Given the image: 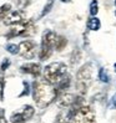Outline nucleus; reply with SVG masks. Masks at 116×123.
I'll list each match as a JSON object with an SVG mask.
<instances>
[{"instance_id": "4be33fe9", "label": "nucleus", "mask_w": 116, "mask_h": 123, "mask_svg": "<svg viewBox=\"0 0 116 123\" xmlns=\"http://www.w3.org/2000/svg\"><path fill=\"white\" fill-rule=\"evenodd\" d=\"M15 1H16V5L19 6L20 9H24L25 6H27L29 4H30L31 0H15Z\"/></svg>"}, {"instance_id": "4468645a", "label": "nucleus", "mask_w": 116, "mask_h": 123, "mask_svg": "<svg viewBox=\"0 0 116 123\" xmlns=\"http://www.w3.org/2000/svg\"><path fill=\"white\" fill-rule=\"evenodd\" d=\"M100 27H101V23H100V20L97 18L92 16L91 19H89V21H88V29H90V30H92V31H97Z\"/></svg>"}, {"instance_id": "39448f33", "label": "nucleus", "mask_w": 116, "mask_h": 123, "mask_svg": "<svg viewBox=\"0 0 116 123\" xmlns=\"http://www.w3.org/2000/svg\"><path fill=\"white\" fill-rule=\"evenodd\" d=\"M55 39H56V34L53 31H45L42 35V40H41V49H40V54L39 57L41 61L48 60L53 54L54 45H55Z\"/></svg>"}, {"instance_id": "b1692460", "label": "nucleus", "mask_w": 116, "mask_h": 123, "mask_svg": "<svg viewBox=\"0 0 116 123\" xmlns=\"http://www.w3.org/2000/svg\"><path fill=\"white\" fill-rule=\"evenodd\" d=\"M24 85H25V91L21 93L20 96H25V95H27V93H29V85H27L26 82H24Z\"/></svg>"}, {"instance_id": "5701e85b", "label": "nucleus", "mask_w": 116, "mask_h": 123, "mask_svg": "<svg viewBox=\"0 0 116 123\" xmlns=\"http://www.w3.org/2000/svg\"><path fill=\"white\" fill-rule=\"evenodd\" d=\"M9 66H10V61H9L8 59H5V60L3 61V63H1V70H3V71H5Z\"/></svg>"}, {"instance_id": "cd10ccee", "label": "nucleus", "mask_w": 116, "mask_h": 123, "mask_svg": "<svg viewBox=\"0 0 116 123\" xmlns=\"http://www.w3.org/2000/svg\"><path fill=\"white\" fill-rule=\"evenodd\" d=\"M3 82V80H1V77H0V83H1Z\"/></svg>"}, {"instance_id": "412c9836", "label": "nucleus", "mask_w": 116, "mask_h": 123, "mask_svg": "<svg viewBox=\"0 0 116 123\" xmlns=\"http://www.w3.org/2000/svg\"><path fill=\"white\" fill-rule=\"evenodd\" d=\"M53 5H54V0H48V3H46V5L44 6V10L41 11V16H45L46 14L51 10V8H53Z\"/></svg>"}, {"instance_id": "6ab92c4d", "label": "nucleus", "mask_w": 116, "mask_h": 123, "mask_svg": "<svg viewBox=\"0 0 116 123\" xmlns=\"http://www.w3.org/2000/svg\"><path fill=\"white\" fill-rule=\"evenodd\" d=\"M97 12H99V4H97V0H94L90 4V14L91 16H96Z\"/></svg>"}, {"instance_id": "a878e982", "label": "nucleus", "mask_w": 116, "mask_h": 123, "mask_svg": "<svg viewBox=\"0 0 116 123\" xmlns=\"http://www.w3.org/2000/svg\"><path fill=\"white\" fill-rule=\"evenodd\" d=\"M61 1H62V3H69L70 0H61Z\"/></svg>"}, {"instance_id": "a211bd4d", "label": "nucleus", "mask_w": 116, "mask_h": 123, "mask_svg": "<svg viewBox=\"0 0 116 123\" xmlns=\"http://www.w3.org/2000/svg\"><path fill=\"white\" fill-rule=\"evenodd\" d=\"M10 9H11L10 4H4L3 6H0V20H3L6 16V14L10 11Z\"/></svg>"}, {"instance_id": "bb28decb", "label": "nucleus", "mask_w": 116, "mask_h": 123, "mask_svg": "<svg viewBox=\"0 0 116 123\" xmlns=\"http://www.w3.org/2000/svg\"><path fill=\"white\" fill-rule=\"evenodd\" d=\"M114 68H115V72H116V63L114 65Z\"/></svg>"}, {"instance_id": "7ed1b4c3", "label": "nucleus", "mask_w": 116, "mask_h": 123, "mask_svg": "<svg viewBox=\"0 0 116 123\" xmlns=\"http://www.w3.org/2000/svg\"><path fill=\"white\" fill-rule=\"evenodd\" d=\"M36 31V26L34 24L33 20H27V21H21V23L13 25L10 29V31L6 34L8 39L13 37H29V36L34 35Z\"/></svg>"}, {"instance_id": "ddd939ff", "label": "nucleus", "mask_w": 116, "mask_h": 123, "mask_svg": "<svg viewBox=\"0 0 116 123\" xmlns=\"http://www.w3.org/2000/svg\"><path fill=\"white\" fill-rule=\"evenodd\" d=\"M68 45V40L64 37V36H57L56 35V39H55V45H54V49H56L57 51H61L66 47Z\"/></svg>"}, {"instance_id": "6e6552de", "label": "nucleus", "mask_w": 116, "mask_h": 123, "mask_svg": "<svg viewBox=\"0 0 116 123\" xmlns=\"http://www.w3.org/2000/svg\"><path fill=\"white\" fill-rule=\"evenodd\" d=\"M18 46H19V54L25 59H33L36 55V44L31 40L21 41Z\"/></svg>"}, {"instance_id": "9b49d317", "label": "nucleus", "mask_w": 116, "mask_h": 123, "mask_svg": "<svg viewBox=\"0 0 116 123\" xmlns=\"http://www.w3.org/2000/svg\"><path fill=\"white\" fill-rule=\"evenodd\" d=\"M70 83H71V77H70V75L65 74V75L61 77L60 81L57 82L56 85H54V86H55L54 90H55V93H56V97L59 96V95H61V93L66 92V90L70 87Z\"/></svg>"}, {"instance_id": "c85d7f7f", "label": "nucleus", "mask_w": 116, "mask_h": 123, "mask_svg": "<svg viewBox=\"0 0 116 123\" xmlns=\"http://www.w3.org/2000/svg\"><path fill=\"white\" fill-rule=\"evenodd\" d=\"M115 5H116V1H115Z\"/></svg>"}, {"instance_id": "393cba45", "label": "nucleus", "mask_w": 116, "mask_h": 123, "mask_svg": "<svg viewBox=\"0 0 116 123\" xmlns=\"http://www.w3.org/2000/svg\"><path fill=\"white\" fill-rule=\"evenodd\" d=\"M112 105L116 107V95H115V96H114V98H112Z\"/></svg>"}, {"instance_id": "aec40b11", "label": "nucleus", "mask_w": 116, "mask_h": 123, "mask_svg": "<svg viewBox=\"0 0 116 123\" xmlns=\"http://www.w3.org/2000/svg\"><path fill=\"white\" fill-rule=\"evenodd\" d=\"M6 51L13 55H16V54H19V46L15 44H9V45H6Z\"/></svg>"}, {"instance_id": "f257e3e1", "label": "nucleus", "mask_w": 116, "mask_h": 123, "mask_svg": "<svg viewBox=\"0 0 116 123\" xmlns=\"http://www.w3.org/2000/svg\"><path fill=\"white\" fill-rule=\"evenodd\" d=\"M33 98L39 108H46L56 98L54 86L44 81H35L33 85Z\"/></svg>"}, {"instance_id": "f3484780", "label": "nucleus", "mask_w": 116, "mask_h": 123, "mask_svg": "<svg viewBox=\"0 0 116 123\" xmlns=\"http://www.w3.org/2000/svg\"><path fill=\"white\" fill-rule=\"evenodd\" d=\"M99 78H100V81L104 82V83H107L109 81H110V76H109L107 71H106L105 68H101V70H100V72H99Z\"/></svg>"}, {"instance_id": "1a4fd4ad", "label": "nucleus", "mask_w": 116, "mask_h": 123, "mask_svg": "<svg viewBox=\"0 0 116 123\" xmlns=\"http://www.w3.org/2000/svg\"><path fill=\"white\" fill-rule=\"evenodd\" d=\"M21 21H24V12L21 10H15V11H9L4 18V24L5 25H16Z\"/></svg>"}, {"instance_id": "0eeeda50", "label": "nucleus", "mask_w": 116, "mask_h": 123, "mask_svg": "<svg viewBox=\"0 0 116 123\" xmlns=\"http://www.w3.org/2000/svg\"><path fill=\"white\" fill-rule=\"evenodd\" d=\"M56 98H57V106L60 108H66V107H71L75 105H81V102H82V97H77L75 95H72V93H68V92L61 93Z\"/></svg>"}, {"instance_id": "dca6fc26", "label": "nucleus", "mask_w": 116, "mask_h": 123, "mask_svg": "<svg viewBox=\"0 0 116 123\" xmlns=\"http://www.w3.org/2000/svg\"><path fill=\"white\" fill-rule=\"evenodd\" d=\"M34 108L31 107V106H24L23 107V111H21V113L24 114V117H25V119L27 121V119H30L33 116H34Z\"/></svg>"}, {"instance_id": "2eb2a0df", "label": "nucleus", "mask_w": 116, "mask_h": 123, "mask_svg": "<svg viewBox=\"0 0 116 123\" xmlns=\"http://www.w3.org/2000/svg\"><path fill=\"white\" fill-rule=\"evenodd\" d=\"M10 119H11L13 123H24V122H26V119H25V117H24V114L21 113V112L13 113Z\"/></svg>"}, {"instance_id": "423d86ee", "label": "nucleus", "mask_w": 116, "mask_h": 123, "mask_svg": "<svg viewBox=\"0 0 116 123\" xmlns=\"http://www.w3.org/2000/svg\"><path fill=\"white\" fill-rule=\"evenodd\" d=\"M91 74H92V70H91V63H86L84 66L77 71V75H76V88H77V92L80 95H84V93L88 91V85L86 82H90L91 80Z\"/></svg>"}, {"instance_id": "9d476101", "label": "nucleus", "mask_w": 116, "mask_h": 123, "mask_svg": "<svg viewBox=\"0 0 116 123\" xmlns=\"http://www.w3.org/2000/svg\"><path fill=\"white\" fill-rule=\"evenodd\" d=\"M72 116H74V106L62 108V111L57 114L55 123H72Z\"/></svg>"}, {"instance_id": "f03ea898", "label": "nucleus", "mask_w": 116, "mask_h": 123, "mask_svg": "<svg viewBox=\"0 0 116 123\" xmlns=\"http://www.w3.org/2000/svg\"><path fill=\"white\" fill-rule=\"evenodd\" d=\"M66 65L62 62H53L44 68V80L50 85H56L66 74Z\"/></svg>"}, {"instance_id": "20e7f679", "label": "nucleus", "mask_w": 116, "mask_h": 123, "mask_svg": "<svg viewBox=\"0 0 116 123\" xmlns=\"http://www.w3.org/2000/svg\"><path fill=\"white\" fill-rule=\"evenodd\" d=\"M72 123H96L95 113L91 107L86 105H75L74 106V116Z\"/></svg>"}, {"instance_id": "f8f14e48", "label": "nucleus", "mask_w": 116, "mask_h": 123, "mask_svg": "<svg viewBox=\"0 0 116 123\" xmlns=\"http://www.w3.org/2000/svg\"><path fill=\"white\" fill-rule=\"evenodd\" d=\"M21 72L24 74H29V75H33L34 77H39L41 74V66L39 63H35V62H29L25 63L20 67Z\"/></svg>"}]
</instances>
